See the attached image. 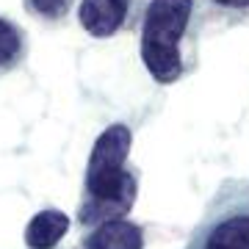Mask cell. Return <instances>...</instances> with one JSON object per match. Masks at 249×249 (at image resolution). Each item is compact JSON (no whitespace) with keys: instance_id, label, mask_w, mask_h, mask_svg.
Segmentation results:
<instances>
[{"instance_id":"obj_5","label":"cell","mask_w":249,"mask_h":249,"mask_svg":"<svg viewBox=\"0 0 249 249\" xmlns=\"http://www.w3.org/2000/svg\"><path fill=\"white\" fill-rule=\"evenodd\" d=\"M80 249H144V227L127 216H116L94 227H86Z\"/></svg>"},{"instance_id":"obj_7","label":"cell","mask_w":249,"mask_h":249,"mask_svg":"<svg viewBox=\"0 0 249 249\" xmlns=\"http://www.w3.org/2000/svg\"><path fill=\"white\" fill-rule=\"evenodd\" d=\"M67 232H70V216L55 208H45L28 222L25 244L28 249H55Z\"/></svg>"},{"instance_id":"obj_3","label":"cell","mask_w":249,"mask_h":249,"mask_svg":"<svg viewBox=\"0 0 249 249\" xmlns=\"http://www.w3.org/2000/svg\"><path fill=\"white\" fill-rule=\"evenodd\" d=\"M186 249H249V178H224Z\"/></svg>"},{"instance_id":"obj_6","label":"cell","mask_w":249,"mask_h":249,"mask_svg":"<svg viewBox=\"0 0 249 249\" xmlns=\"http://www.w3.org/2000/svg\"><path fill=\"white\" fill-rule=\"evenodd\" d=\"M202 31H227L249 25V0H194Z\"/></svg>"},{"instance_id":"obj_2","label":"cell","mask_w":249,"mask_h":249,"mask_svg":"<svg viewBox=\"0 0 249 249\" xmlns=\"http://www.w3.org/2000/svg\"><path fill=\"white\" fill-rule=\"evenodd\" d=\"M130 147L133 130L124 122L108 124L97 136L86 163L78 202V224L83 230L133 211L142 186V172L127 158Z\"/></svg>"},{"instance_id":"obj_1","label":"cell","mask_w":249,"mask_h":249,"mask_svg":"<svg viewBox=\"0 0 249 249\" xmlns=\"http://www.w3.org/2000/svg\"><path fill=\"white\" fill-rule=\"evenodd\" d=\"M136 34L144 70L160 86L194 75L202 25L194 0H136Z\"/></svg>"},{"instance_id":"obj_9","label":"cell","mask_w":249,"mask_h":249,"mask_svg":"<svg viewBox=\"0 0 249 249\" xmlns=\"http://www.w3.org/2000/svg\"><path fill=\"white\" fill-rule=\"evenodd\" d=\"M75 3L78 0H22V9L28 17L39 19L45 25H61L75 9Z\"/></svg>"},{"instance_id":"obj_4","label":"cell","mask_w":249,"mask_h":249,"mask_svg":"<svg viewBox=\"0 0 249 249\" xmlns=\"http://www.w3.org/2000/svg\"><path fill=\"white\" fill-rule=\"evenodd\" d=\"M78 22L94 39H111L133 28L136 0H80Z\"/></svg>"},{"instance_id":"obj_8","label":"cell","mask_w":249,"mask_h":249,"mask_svg":"<svg viewBox=\"0 0 249 249\" xmlns=\"http://www.w3.org/2000/svg\"><path fill=\"white\" fill-rule=\"evenodd\" d=\"M28 34L17 22H11L9 17L0 14V78L11 75L28 61Z\"/></svg>"}]
</instances>
